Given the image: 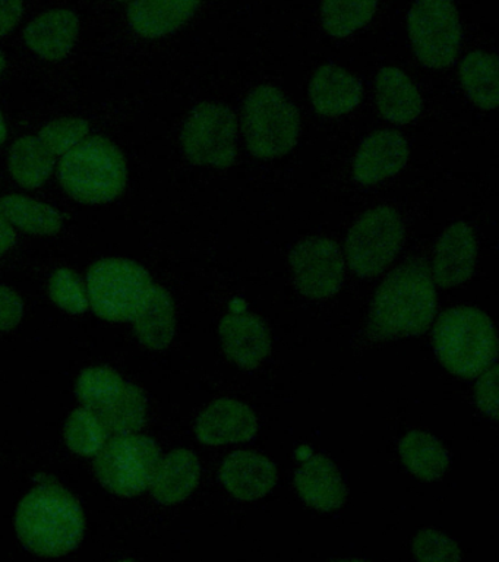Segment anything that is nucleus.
<instances>
[{
  "label": "nucleus",
  "instance_id": "nucleus-38",
  "mask_svg": "<svg viewBox=\"0 0 499 562\" xmlns=\"http://www.w3.org/2000/svg\"><path fill=\"white\" fill-rule=\"evenodd\" d=\"M7 135H8V130H7L5 119H3L2 113H0V145L5 143Z\"/></svg>",
  "mask_w": 499,
  "mask_h": 562
},
{
  "label": "nucleus",
  "instance_id": "nucleus-25",
  "mask_svg": "<svg viewBox=\"0 0 499 562\" xmlns=\"http://www.w3.org/2000/svg\"><path fill=\"white\" fill-rule=\"evenodd\" d=\"M55 157L37 136H23L12 144L8 166L16 183L25 189H37L54 171Z\"/></svg>",
  "mask_w": 499,
  "mask_h": 562
},
{
  "label": "nucleus",
  "instance_id": "nucleus-9",
  "mask_svg": "<svg viewBox=\"0 0 499 562\" xmlns=\"http://www.w3.org/2000/svg\"><path fill=\"white\" fill-rule=\"evenodd\" d=\"M405 237L401 217L392 206H376L354 223L345 239L350 268L358 276L374 277L396 258Z\"/></svg>",
  "mask_w": 499,
  "mask_h": 562
},
{
  "label": "nucleus",
  "instance_id": "nucleus-26",
  "mask_svg": "<svg viewBox=\"0 0 499 562\" xmlns=\"http://www.w3.org/2000/svg\"><path fill=\"white\" fill-rule=\"evenodd\" d=\"M400 456L406 468L424 482L444 476L450 464L445 447L433 435L422 430H413L401 439Z\"/></svg>",
  "mask_w": 499,
  "mask_h": 562
},
{
  "label": "nucleus",
  "instance_id": "nucleus-17",
  "mask_svg": "<svg viewBox=\"0 0 499 562\" xmlns=\"http://www.w3.org/2000/svg\"><path fill=\"white\" fill-rule=\"evenodd\" d=\"M220 479L235 498L260 499L277 483L273 461L253 451H235L223 461Z\"/></svg>",
  "mask_w": 499,
  "mask_h": 562
},
{
  "label": "nucleus",
  "instance_id": "nucleus-33",
  "mask_svg": "<svg viewBox=\"0 0 499 562\" xmlns=\"http://www.w3.org/2000/svg\"><path fill=\"white\" fill-rule=\"evenodd\" d=\"M413 551L419 561H458L462 558L453 539L432 529L419 531Z\"/></svg>",
  "mask_w": 499,
  "mask_h": 562
},
{
  "label": "nucleus",
  "instance_id": "nucleus-8",
  "mask_svg": "<svg viewBox=\"0 0 499 562\" xmlns=\"http://www.w3.org/2000/svg\"><path fill=\"white\" fill-rule=\"evenodd\" d=\"M160 459L155 439L137 432L120 434L107 439L95 454L94 473L112 494L131 498L151 485Z\"/></svg>",
  "mask_w": 499,
  "mask_h": 562
},
{
  "label": "nucleus",
  "instance_id": "nucleus-34",
  "mask_svg": "<svg viewBox=\"0 0 499 562\" xmlns=\"http://www.w3.org/2000/svg\"><path fill=\"white\" fill-rule=\"evenodd\" d=\"M24 303L14 290L0 285V333L11 331L21 323Z\"/></svg>",
  "mask_w": 499,
  "mask_h": 562
},
{
  "label": "nucleus",
  "instance_id": "nucleus-21",
  "mask_svg": "<svg viewBox=\"0 0 499 562\" xmlns=\"http://www.w3.org/2000/svg\"><path fill=\"white\" fill-rule=\"evenodd\" d=\"M200 474V461L194 452L185 448L169 452L157 464L151 494L160 504L182 503L199 486Z\"/></svg>",
  "mask_w": 499,
  "mask_h": 562
},
{
  "label": "nucleus",
  "instance_id": "nucleus-14",
  "mask_svg": "<svg viewBox=\"0 0 499 562\" xmlns=\"http://www.w3.org/2000/svg\"><path fill=\"white\" fill-rule=\"evenodd\" d=\"M257 416L251 407L234 398H220L209 404L196 420V438L207 446L247 442L256 437Z\"/></svg>",
  "mask_w": 499,
  "mask_h": 562
},
{
  "label": "nucleus",
  "instance_id": "nucleus-23",
  "mask_svg": "<svg viewBox=\"0 0 499 562\" xmlns=\"http://www.w3.org/2000/svg\"><path fill=\"white\" fill-rule=\"evenodd\" d=\"M376 103L387 121L406 125L422 110V97L415 83L400 69L387 66L376 77Z\"/></svg>",
  "mask_w": 499,
  "mask_h": 562
},
{
  "label": "nucleus",
  "instance_id": "nucleus-7",
  "mask_svg": "<svg viewBox=\"0 0 499 562\" xmlns=\"http://www.w3.org/2000/svg\"><path fill=\"white\" fill-rule=\"evenodd\" d=\"M300 119L283 92L260 86L245 101L243 134L249 151L258 158L286 156L299 138Z\"/></svg>",
  "mask_w": 499,
  "mask_h": 562
},
{
  "label": "nucleus",
  "instance_id": "nucleus-1",
  "mask_svg": "<svg viewBox=\"0 0 499 562\" xmlns=\"http://www.w3.org/2000/svg\"><path fill=\"white\" fill-rule=\"evenodd\" d=\"M436 315V290L427 263L410 261L389 272L370 312L376 340L420 336Z\"/></svg>",
  "mask_w": 499,
  "mask_h": 562
},
{
  "label": "nucleus",
  "instance_id": "nucleus-37",
  "mask_svg": "<svg viewBox=\"0 0 499 562\" xmlns=\"http://www.w3.org/2000/svg\"><path fill=\"white\" fill-rule=\"evenodd\" d=\"M16 233L14 226L0 214V257L14 246Z\"/></svg>",
  "mask_w": 499,
  "mask_h": 562
},
{
  "label": "nucleus",
  "instance_id": "nucleus-12",
  "mask_svg": "<svg viewBox=\"0 0 499 562\" xmlns=\"http://www.w3.org/2000/svg\"><path fill=\"white\" fill-rule=\"evenodd\" d=\"M291 266L297 289L305 296L327 299L339 293L344 279V258L336 241L308 237L292 250Z\"/></svg>",
  "mask_w": 499,
  "mask_h": 562
},
{
  "label": "nucleus",
  "instance_id": "nucleus-10",
  "mask_svg": "<svg viewBox=\"0 0 499 562\" xmlns=\"http://www.w3.org/2000/svg\"><path fill=\"white\" fill-rule=\"evenodd\" d=\"M407 22L416 56L424 66L442 69L453 64L462 43L453 0H415Z\"/></svg>",
  "mask_w": 499,
  "mask_h": 562
},
{
  "label": "nucleus",
  "instance_id": "nucleus-16",
  "mask_svg": "<svg viewBox=\"0 0 499 562\" xmlns=\"http://www.w3.org/2000/svg\"><path fill=\"white\" fill-rule=\"evenodd\" d=\"M220 336L227 358L240 368H257L271 350L270 331L264 321L247 312L225 316Z\"/></svg>",
  "mask_w": 499,
  "mask_h": 562
},
{
  "label": "nucleus",
  "instance_id": "nucleus-20",
  "mask_svg": "<svg viewBox=\"0 0 499 562\" xmlns=\"http://www.w3.org/2000/svg\"><path fill=\"white\" fill-rule=\"evenodd\" d=\"M309 95L319 114L334 117L358 108L362 100V86L348 70L324 65L310 81Z\"/></svg>",
  "mask_w": 499,
  "mask_h": 562
},
{
  "label": "nucleus",
  "instance_id": "nucleus-3",
  "mask_svg": "<svg viewBox=\"0 0 499 562\" xmlns=\"http://www.w3.org/2000/svg\"><path fill=\"white\" fill-rule=\"evenodd\" d=\"M58 179L73 200L107 204L124 193L128 166L124 153L111 139L90 136L60 158Z\"/></svg>",
  "mask_w": 499,
  "mask_h": 562
},
{
  "label": "nucleus",
  "instance_id": "nucleus-35",
  "mask_svg": "<svg viewBox=\"0 0 499 562\" xmlns=\"http://www.w3.org/2000/svg\"><path fill=\"white\" fill-rule=\"evenodd\" d=\"M497 385H498V367L497 364H490L486 369L484 375L477 381L476 385V402L479 407L489 416H498V398H497Z\"/></svg>",
  "mask_w": 499,
  "mask_h": 562
},
{
  "label": "nucleus",
  "instance_id": "nucleus-11",
  "mask_svg": "<svg viewBox=\"0 0 499 562\" xmlns=\"http://www.w3.org/2000/svg\"><path fill=\"white\" fill-rule=\"evenodd\" d=\"M238 119L229 108L201 103L192 110L182 131L188 160L199 166L226 169L235 162Z\"/></svg>",
  "mask_w": 499,
  "mask_h": 562
},
{
  "label": "nucleus",
  "instance_id": "nucleus-22",
  "mask_svg": "<svg viewBox=\"0 0 499 562\" xmlns=\"http://www.w3.org/2000/svg\"><path fill=\"white\" fill-rule=\"evenodd\" d=\"M200 3L201 0H134L128 9V21L143 37H165L181 29Z\"/></svg>",
  "mask_w": 499,
  "mask_h": 562
},
{
  "label": "nucleus",
  "instance_id": "nucleus-6",
  "mask_svg": "<svg viewBox=\"0 0 499 562\" xmlns=\"http://www.w3.org/2000/svg\"><path fill=\"white\" fill-rule=\"evenodd\" d=\"M76 391L82 407L93 412L111 434L138 432L146 424V395L111 368L84 369Z\"/></svg>",
  "mask_w": 499,
  "mask_h": 562
},
{
  "label": "nucleus",
  "instance_id": "nucleus-15",
  "mask_svg": "<svg viewBox=\"0 0 499 562\" xmlns=\"http://www.w3.org/2000/svg\"><path fill=\"white\" fill-rule=\"evenodd\" d=\"M476 255L473 228L464 222L454 223L438 240L433 257V280L444 289L466 283L475 270Z\"/></svg>",
  "mask_w": 499,
  "mask_h": 562
},
{
  "label": "nucleus",
  "instance_id": "nucleus-30",
  "mask_svg": "<svg viewBox=\"0 0 499 562\" xmlns=\"http://www.w3.org/2000/svg\"><path fill=\"white\" fill-rule=\"evenodd\" d=\"M109 432L103 422L89 408L72 412L65 425V441L69 450L84 457H95L107 442Z\"/></svg>",
  "mask_w": 499,
  "mask_h": 562
},
{
  "label": "nucleus",
  "instance_id": "nucleus-28",
  "mask_svg": "<svg viewBox=\"0 0 499 562\" xmlns=\"http://www.w3.org/2000/svg\"><path fill=\"white\" fill-rule=\"evenodd\" d=\"M462 86L468 99L480 109L492 110L499 103L498 59L485 52H472L460 66Z\"/></svg>",
  "mask_w": 499,
  "mask_h": 562
},
{
  "label": "nucleus",
  "instance_id": "nucleus-24",
  "mask_svg": "<svg viewBox=\"0 0 499 562\" xmlns=\"http://www.w3.org/2000/svg\"><path fill=\"white\" fill-rule=\"evenodd\" d=\"M134 327L138 340L151 350H163L172 342L177 316L173 299L161 285H152L146 303L135 315Z\"/></svg>",
  "mask_w": 499,
  "mask_h": 562
},
{
  "label": "nucleus",
  "instance_id": "nucleus-32",
  "mask_svg": "<svg viewBox=\"0 0 499 562\" xmlns=\"http://www.w3.org/2000/svg\"><path fill=\"white\" fill-rule=\"evenodd\" d=\"M89 132L90 125L84 119L64 117L43 127L38 138L54 153V156H64L86 139Z\"/></svg>",
  "mask_w": 499,
  "mask_h": 562
},
{
  "label": "nucleus",
  "instance_id": "nucleus-19",
  "mask_svg": "<svg viewBox=\"0 0 499 562\" xmlns=\"http://www.w3.org/2000/svg\"><path fill=\"white\" fill-rule=\"evenodd\" d=\"M295 483L300 498L319 512H334L344 504L348 495L339 469L321 454L304 461L296 472Z\"/></svg>",
  "mask_w": 499,
  "mask_h": 562
},
{
  "label": "nucleus",
  "instance_id": "nucleus-39",
  "mask_svg": "<svg viewBox=\"0 0 499 562\" xmlns=\"http://www.w3.org/2000/svg\"><path fill=\"white\" fill-rule=\"evenodd\" d=\"M3 70H5V56L0 52V77H2Z\"/></svg>",
  "mask_w": 499,
  "mask_h": 562
},
{
  "label": "nucleus",
  "instance_id": "nucleus-29",
  "mask_svg": "<svg viewBox=\"0 0 499 562\" xmlns=\"http://www.w3.org/2000/svg\"><path fill=\"white\" fill-rule=\"evenodd\" d=\"M376 8H378V0H324L321 4L324 30L332 37H348L372 20Z\"/></svg>",
  "mask_w": 499,
  "mask_h": 562
},
{
  "label": "nucleus",
  "instance_id": "nucleus-4",
  "mask_svg": "<svg viewBox=\"0 0 499 562\" xmlns=\"http://www.w3.org/2000/svg\"><path fill=\"white\" fill-rule=\"evenodd\" d=\"M433 347L438 359L451 373L470 380L497 359V334L485 312L472 306L453 307L438 318Z\"/></svg>",
  "mask_w": 499,
  "mask_h": 562
},
{
  "label": "nucleus",
  "instance_id": "nucleus-36",
  "mask_svg": "<svg viewBox=\"0 0 499 562\" xmlns=\"http://www.w3.org/2000/svg\"><path fill=\"white\" fill-rule=\"evenodd\" d=\"M23 12V0H0V38L19 25Z\"/></svg>",
  "mask_w": 499,
  "mask_h": 562
},
{
  "label": "nucleus",
  "instance_id": "nucleus-13",
  "mask_svg": "<svg viewBox=\"0 0 499 562\" xmlns=\"http://www.w3.org/2000/svg\"><path fill=\"white\" fill-rule=\"evenodd\" d=\"M409 160V145L400 132L376 131L359 147L353 161L354 179L362 184H375L392 178Z\"/></svg>",
  "mask_w": 499,
  "mask_h": 562
},
{
  "label": "nucleus",
  "instance_id": "nucleus-40",
  "mask_svg": "<svg viewBox=\"0 0 499 562\" xmlns=\"http://www.w3.org/2000/svg\"><path fill=\"white\" fill-rule=\"evenodd\" d=\"M120 2H128V0H120Z\"/></svg>",
  "mask_w": 499,
  "mask_h": 562
},
{
  "label": "nucleus",
  "instance_id": "nucleus-5",
  "mask_svg": "<svg viewBox=\"0 0 499 562\" xmlns=\"http://www.w3.org/2000/svg\"><path fill=\"white\" fill-rule=\"evenodd\" d=\"M152 285L151 276L139 263L104 258L91 266L86 288L91 310L99 318L126 323L141 310Z\"/></svg>",
  "mask_w": 499,
  "mask_h": 562
},
{
  "label": "nucleus",
  "instance_id": "nucleus-18",
  "mask_svg": "<svg viewBox=\"0 0 499 562\" xmlns=\"http://www.w3.org/2000/svg\"><path fill=\"white\" fill-rule=\"evenodd\" d=\"M80 33V20L69 9H54L34 18L24 30V42L46 60H63Z\"/></svg>",
  "mask_w": 499,
  "mask_h": 562
},
{
  "label": "nucleus",
  "instance_id": "nucleus-27",
  "mask_svg": "<svg viewBox=\"0 0 499 562\" xmlns=\"http://www.w3.org/2000/svg\"><path fill=\"white\" fill-rule=\"evenodd\" d=\"M0 214L30 235L52 236L63 227L58 210L20 193L0 198Z\"/></svg>",
  "mask_w": 499,
  "mask_h": 562
},
{
  "label": "nucleus",
  "instance_id": "nucleus-31",
  "mask_svg": "<svg viewBox=\"0 0 499 562\" xmlns=\"http://www.w3.org/2000/svg\"><path fill=\"white\" fill-rule=\"evenodd\" d=\"M49 296L56 306L67 311L68 314H84L90 307L87 288L81 277L69 268H59L52 274Z\"/></svg>",
  "mask_w": 499,
  "mask_h": 562
},
{
  "label": "nucleus",
  "instance_id": "nucleus-2",
  "mask_svg": "<svg viewBox=\"0 0 499 562\" xmlns=\"http://www.w3.org/2000/svg\"><path fill=\"white\" fill-rule=\"evenodd\" d=\"M15 529L24 547L37 555L64 557L84 539V512L65 487L37 486L16 508Z\"/></svg>",
  "mask_w": 499,
  "mask_h": 562
}]
</instances>
